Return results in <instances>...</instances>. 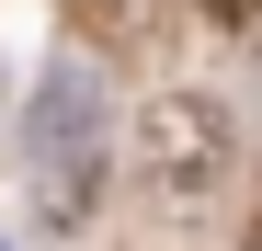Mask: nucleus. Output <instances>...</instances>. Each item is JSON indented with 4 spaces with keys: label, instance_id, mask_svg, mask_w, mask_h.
Here are the masks:
<instances>
[{
    "label": "nucleus",
    "instance_id": "1",
    "mask_svg": "<svg viewBox=\"0 0 262 251\" xmlns=\"http://www.w3.org/2000/svg\"><path fill=\"white\" fill-rule=\"evenodd\" d=\"M103 172H114V92H103V69L69 46V57L34 69V92H23V183L46 205V228L92 217Z\"/></svg>",
    "mask_w": 262,
    "mask_h": 251
},
{
    "label": "nucleus",
    "instance_id": "4",
    "mask_svg": "<svg viewBox=\"0 0 262 251\" xmlns=\"http://www.w3.org/2000/svg\"><path fill=\"white\" fill-rule=\"evenodd\" d=\"M216 12H228V23H251V0H216Z\"/></svg>",
    "mask_w": 262,
    "mask_h": 251
},
{
    "label": "nucleus",
    "instance_id": "3",
    "mask_svg": "<svg viewBox=\"0 0 262 251\" xmlns=\"http://www.w3.org/2000/svg\"><path fill=\"white\" fill-rule=\"evenodd\" d=\"M80 12H137V0H80Z\"/></svg>",
    "mask_w": 262,
    "mask_h": 251
},
{
    "label": "nucleus",
    "instance_id": "2",
    "mask_svg": "<svg viewBox=\"0 0 262 251\" xmlns=\"http://www.w3.org/2000/svg\"><path fill=\"white\" fill-rule=\"evenodd\" d=\"M125 160H137V183H148L160 205H205L216 183H228V103L194 92V80H183V92H148Z\"/></svg>",
    "mask_w": 262,
    "mask_h": 251
}]
</instances>
